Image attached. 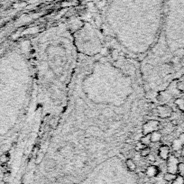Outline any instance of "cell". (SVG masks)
I'll list each match as a JSON object with an SVG mask.
<instances>
[{
  "instance_id": "cell-1",
  "label": "cell",
  "mask_w": 184,
  "mask_h": 184,
  "mask_svg": "<svg viewBox=\"0 0 184 184\" xmlns=\"http://www.w3.org/2000/svg\"><path fill=\"white\" fill-rule=\"evenodd\" d=\"M160 127V123L156 120H150L147 121L145 125H143V134H152L154 131H158V128Z\"/></svg>"
},
{
  "instance_id": "cell-2",
  "label": "cell",
  "mask_w": 184,
  "mask_h": 184,
  "mask_svg": "<svg viewBox=\"0 0 184 184\" xmlns=\"http://www.w3.org/2000/svg\"><path fill=\"white\" fill-rule=\"evenodd\" d=\"M179 163V158H177L174 155H170L167 160V171L177 174V166Z\"/></svg>"
},
{
  "instance_id": "cell-3",
  "label": "cell",
  "mask_w": 184,
  "mask_h": 184,
  "mask_svg": "<svg viewBox=\"0 0 184 184\" xmlns=\"http://www.w3.org/2000/svg\"><path fill=\"white\" fill-rule=\"evenodd\" d=\"M157 116L162 118H168L172 115V109L168 106H160L157 107Z\"/></svg>"
},
{
  "instance_id": "cell-4",
  "label": "cell",
  "mask_w": 184,
  "mask_h": 184,
  "mask_svg": "<svg viewBox=\"0 0 184 184\" xmlns=\"http://www.w3.org/2000/svg\"><path fill=\"white\" fill-rule=\"evenodd\" d=\"M158 154H159V157L164 160V161H167L168 158L170 157V147L167 145H161L159 147V151H158Z\"/></svg>"
},
{
  "instance_id": "cell-5",
  "label": "cell",
  "mask_w": 184,
  "mask_h": 184,
  "mask_svg": "<svg viewBox=\"0 0 184 184\" xmlns=\"http://www.w3.org/2000/svg\"><path fill=\"white\" fill-rule=\"evenodd\" d=\"M160 172V170L157 166H154V165H150L148 166L145 170V174L148 177H156Z\"/></svg>"
},
{
  "instance_id": "cell-6",
  "label": "cell",
  "mask_w": 184,
  "mask_h": 184,
  "mask_svg": "<svg viewBox=\"0 0 184 184\" xmlns=\"http://www.w3.org/2000/svg\"><path fill=\"white\" fill-rule=\"evenodd\" d=\"M162 133L159 131H154L151 134V141L152 143H158L162 140Z\"/></svg>"
},
{
  "instance_id": "cell-7",
  "label": "cell",
  "mask_w": 184,
  "mask_h": 184,
  "mask_svg": "<svg viewBox=\"0 0 184 184\" xmlns=\"http://www.w3.org/2000/svg\"><path fill=\"white\" fill-rule=\"evenodd\" d=\"M125 165H126V168H127L128 171H135L136 170V164L135 163V161L131 158L125 161Z\"/></svg>"
},
{
  "instance_id": "cell-8",
  "label": "cell",
  "mask_w": 184,
  "mask_h": 184,
  "mask_svg": "<svg viewBox=\"0 0 184 184\" xmlns=\"http://www.w3.org/2000/svg\"><path fill=\"white\" fill-rule=\"evenodd\" d=\"M140 142L143 143L145 146H148L151 145V134H147V135H143V137L140 139Z\"/></svg>"
},
{
  "instance_id": "cell-9",
  "label": "cell",
  "mask_w": 184,
  "mask_h": 184,
  "mask_svg": "<svg viewBox=\"0 0 184 184\" xmlns=\"http://www.w3.org/2000/svg\"><path fill=\"white\" fill-rule=\"evenodd\" d=\"M176 176H177V174L172 173V172L167 171V172H166V173L163 175V179H164V181H168V182H172V181H173L175 180Z\"/></svg>"
},
{
  "instance_id": "cell-10",
  "label": "cell",
  "mask_w": 184,
  "mask_h": 184,
  "mask_svg": "<svg viewBox=\"0 0 184 184\" xmlns=\"http://www.w3.org/2000/svg\"><path fill=\"white\" fill-rule=\"evenodd\" d=\"M174 104L176 105V107L179 108L181 111L184 112V99H182V97L176 99L174 101Z\"/></svg>"
},
{
  "instance_id": "cell-11",
  "label": "cell",
  "mask_w": 184,
  "mask_h": 184,
  "mask_svg": "<svg viewBox=\"0 0 184 184\" xmlns=\"http://www.w3.org/2000/svg\"><path fill=\"white\" fill-rule=\"evenodd\" d=\"M150 154H151V148L148 146L143 147L140 151V155L142 157H148Z\"/></svg>"
},
{
  "instance_id": "cell-12",
  "label": "cell",
  "mask_w": 184,
  "mask_h": 184,
  "mask_svg": "<svg viewBox=\"0 0 184 184\" xmlns=\"http://www.w3.org/2000/svg\"><path fill=\"white\" fill-rule=\"evenodd\" d=\"M56 166V162L53 159H50L47 161V163H46V169L51 171V170H53Z\"/></svg>"
},
{
  "instance_id": "cell-13",
  "label": "cell",
  "mask_w": 184,
  "mask_h": 184,
  "mask_svg": "<svg viewBox=\"0 0 184 184\" xmlns=\"http://www.w3.org/2000/svg\"><path fill=\"white\" fill-rule=\"evenodd\" d=\"M177 174L184 176V163L180 162L177 166Z\"/></svg>"
},
{
  "instance_id": "cell-14",
  "label": "cell",
  "mask_w": 184,
  "mask_h": 184,
  "mask_svg": "<svg viewBox=\"0 0 184 184\" xmlns=\"http://www.w3.org/2000/svg\"><path fill=\"white\" fill-rule=\"evenodd\" d=\"M172 184H184V177L181 175L177 174L175 180L171 182Z\"/></svg>"
},
{
  "instance_id": "cell-15",
  "label": "cell",
  "mask_w": 184,
  "mask_h": 184,
  "mask_svg": "<svg viewBox=\"0 0 184 184\" xmlns=\"http://www.w3.org/2000/svg\"><path fill=\"white\" fill-rule=\"evenodd\" d=\"M174 55L176 57H178V58H182V57L184 56V49L183 48H180V49H178L175 53H174Z\"/></svg>"
},
{
  "instance_id": "cell-16",
  "label": "cell",
  "mask_w": 184,
  "mask_h": 184,
  "mask_svg": "<svg viewBox=\"0 0 184 184\" xmlns=\"http://www.w3.org/2000/svg\"><path fill=\"white\" fill-rule=\"evenodd\" d=\"M104 115H105L106 117H111L112 115H113V112L111 110H109V109H107V110L104 111Z\"/></svg>"
},
{
  "instance_id": "cell-17",
  "label": "cell",
  "mask_w": 184,
  "mask_h": 184,
  "mask_svg": "<svg viewBox=\"0 0 184 184\" xmlns=\"http://www.w3.org/2000/svg\"><path fill=\"white\" fill-rule=\"evenodd\" d=\"M180 152H181V157L184 156V145L180 149Z\"/></svg>"
},
{
  "instance_id": "cell-18",
  "label": "cell",
  "mask_w": 184,
  "mask_h": 184,
  "mask_svg": "<svg viewBox=\"0 0 184 184\" xmlns=\"http://www.w3.org/2000/svg\"><path fill=\"white\" fill-rule=\"evenodd\" d=\"M148 159L150 160V161H152V162H154V161H155V158L153 157V155H152V154L149 155V156H148Z\"/></svg>"
}]
</instances>
